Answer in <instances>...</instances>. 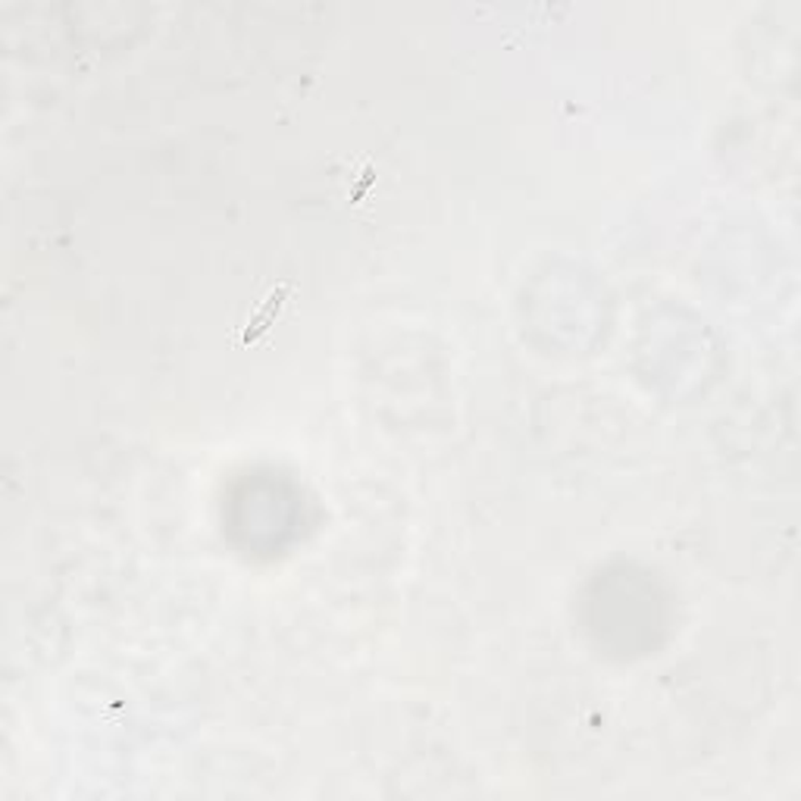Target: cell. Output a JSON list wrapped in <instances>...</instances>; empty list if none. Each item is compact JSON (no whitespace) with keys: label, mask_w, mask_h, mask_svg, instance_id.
<instances>
[{"label":"cell","mask_w":801,"mask_h":801,"mask_svg":"<svg viewBox=\"0 0 801 801\" xmlns=\"http://www.w3.org/2000/svg\"><path fill=\"white\" fill-rule=\"evenodd\" d=\"M288 298H295V285H288V282H279L273 292L267 295V298L257 304V310L248 317V325H245V332H242V342L250 345V342H257V338H263L270 329L275 325L279 320V313H282V307L288 304Z\"/></svg>","instance_id":"obj_1"}]
</instances>
